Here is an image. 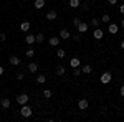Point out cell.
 <instances>
[{"mask_svg":"<svg viewBox=\"0 0 124 122\" xmlns=\"http://www.w3.org/2000/svg\"><path fill=\"white\" fill-rule=\"evenodd\" d=\"M30 28H31V25H30V22H23V23L20 25V30H22V31H28Z\"/></svg>","mask_w":124,"mask_h":122,"instance_id":"obj_17","label":"cell"},{"mask_svg":"<svg viewBox=\"0 0 124 122\" xmlns=\"http://www.w3.org/2000/svg\"><path fill=\"white\" fill-rule=\"evenodd\" d=\"M79 36H81V33L78 31V33H75V35H71V38L75 40V41H79Z\"/></svg>","mask_w":124,"mask_h":122,"instance_id":"obj_29","label":"cell"},{"mask_svg":"<svg viewBox=\"0 0 124 122\" xmlns=\"http://www.w3.org/2000/svg\"><path fill=\"white\" fill-rule=\"evenodd\" d=\"M121 48H123V50H124V40H123V41H121Z\"/></svg>","mask_w":124,"mask_h":122,"instance_id":"obj_37","label":"cell"},{"mask_svg":"<svg viewBox=\"0 0 124 122\" xmlns=\"http://www.w3.org/2000/svg\"><path fill=\"white\" fill-rule=\"evenodd\" d=\"M33 56H35V51H33L31 48H28V50H27V58H33Z\"/></svg>","mask_w":124,"mask_h":122,"instance_id":"obj_27","label":"cell"},{"mask_svg":"<svg viewBox=\"0 0 124 122\" xmlns=\"http://www.w3.org/2000/svg\"><path fill=\"white\" fill-rule=\"evenodd\" d=\"M119 13H123V15H124V3H123V5H119Z\"/></svg>","mask_w":124,"mask_h":122,"instance_id":"obj_33","label":"cell"},{"mask_svg":"<svg viewBox=\"0 0 124 122\" xmlns=\"http://www.w3.org/2000/svg\"><path fill=\"white\" fill-rule=\"evenodd\" d=\"M27 71L31 73V74H35V73L38 71V65H37V63H30V65L27 66Z\"/></svg>","mask_w":124,"mask_h":122,"instance_id":"obj_8","label":"cell"},{"mask_svg":"<svg viewBox=\"0 0 124 122\" xmlns=\"http://www.w3.org/2000/svg\"><path fill=\"white\" fill-rule=\"evenodd\" d=\"M111 79H113V74H111L109 71H106V73H103V74H101V78H99L101 84H109V83H111Z\"/></svg>","mask_w":124,"mask_h":122,"instance_id":"obj_2","label":"cell"},{"mask_svg":"<svg viewBox=\"0 0 124 122\" xmlns=\"http://www.w3.org/2000/svg\"><path fill=\"white\" fill-rule=\"evenodd\" d=\"M79 22H81V18H79V17H75V18H73V25L78 27V25H79Z\"/></svg>","mask_w":124,"mask_h":122,"instance_id":"obj_30","label":"cell"},{"mask_svg":"<svg viewBox=\"0 0 124 122\" xmlns=\"http://www.w3.org/2000/svg\"><path fill=\"white\" fill-rule=\"evenodd\" d=\"M7 40V35L5 33H0V41H5Z\"/></svg>","mask_w":124,"mask_h":122,"instance_id":"obj_32","label":"cell"},{"mask_svg":"<svg viewBox=\"0 0 124 122\" xmlns=\"http://www.w3.org/2000/svg\"><path fill=\"white\" fill-rule=\"evenodd\" d=\"M119 94H121V96L124 97V86H121V89H119Z\"/></svg>","mask_w":124,"mask_h":122,"instance_id":"obj_35","label":"cell"},{"mask_svg":"<svg viewBox=\"0 0 124 122\" xmlns=\"http://www.w3.org/2000/svg\"><path fill=\"white\" fill-rule=\"evenodd\" d=\"M89 23H91L94 28H98V27H99V18H91V22H89Z\"/></svg>","mask_w":124,"mask_h":122,"instance_id":"obj_24","label":"cell"},{"mask_svg":"<svg viewBox=\"0 0 124 122\" xmlns=\"http://www.w3.org/2000/svg\"><path fill=\"white\" fill-rule=\"evenodd\" d=\"M121 27H123V28H124V18H123V22H121Z\"/></svg>","mask_w":124,"mask_h":122,"instance_id":"obj_38","label":"cell"},{"mask_svg":"<svg viewBox=\"0 0 124 122\" xmlns=\"http://www.w3.org/2000/svg\"><path fill=\"white\" fill-rule=\"evenodd\" d=\"M0 97H2V96H0Z\"/></svg>","mask_w":124,"mask_h":122,"instance_id":"obj_39","label":"cell"},{"mask_svg":"<svg viewBox=\"0 0 124 122\" xmlns=\"http://www.w3.org/2000/svg\"><path fill=\"white\" fill-rule=\"evenodd\" d=\"M70 66L75 69V68H79V58H71L70 59Z\"/></svg>","mask_w":124,"mask_h":122,"instance_id":"obj_14","label":"cell"},{"mask_svg":"<svg viewBox=\"0 0 124 122\" xmlns=\"http://www.w3.org/2000/svg\"><path fill=\"white\" fill-rule=\"evenodd\" d=\"M23 78H25V73H23V71H18V73H17V79H18V81H22Z\"/></svg>","mask_w":124,"mask_h":122,"instance_id":"obj_28","label":"cell"},{"mask_svg":"<svg viewBox=\"0 0 124 122\" xmlns=\"http://www.w3.org/2000/svg\"><path fill=\"white\" fill-rule=\"evenodd\" d=\"M60 38L61 40H68V38H71V33L66 28H63V30H60Z\"/></svg>","mask_w":124,"mask_h":122,"instance_id":"obj_10","label":"cell"},{"mask_svg":"<svg viewBox=\"0 0 124 122\" xmlns=\"http://www.w3.org/2000/svg\"><path fill=\"white\" fill-rule=\"evenodd\" d=\"M65 55H66V51H65V50H61V48L56 51V56L58 58H65Z\"/></svg>","mask_w":124,"mask_h":122,"instance_id":"obj_25","label":"cell"},{"mask_svg":"<svg viewBox=\"0 0 124 122\" xmlns=\"http://www.w3.org/2000/svg\"><path fill=\"white\" fill-rule=\"evenodd\" d=\"M93 71V68H91V65H85L83 68H81V73H85V74H89Z\"/></svg>","mask_w":124,"mask_h":122,"instance_id":"obj_19","label":"cell"},{"mask_svg":"<svg viewBox=\"0 0 124 122\" xmlns=\"http://www.w3.org/2000/svg\"><path fill=\"white\" fill-rule=\"evenodd\" d=\"M76 28H78V31H79V33H86L89 27H88V23H85V22H79V25H78Z\"/></svg>","mask_w":124,"mask_h":122,"instance_id":"obj_9","label":"cell"},{"mask_svg":"<svg viewBox=\"0 0 124 122\" xmlns=\"http://www.w3.org/2000/svg\"><path fill=\"white\" fill-rule=\"evenodd\" d=\"M0 106H2L3 109H8L10 106H12V102H10L8 97H0Z\"/></svg>","mask_w":124,"mask_h":122,"instance_id":"obj_5","label":"cell"},{"mask_svg":"<svg viewBox=\"0 0 124 122\" xmlns=\"http://www.w3.org/2000/svg\"><path fill=\"white\" fill-rule=\"evenodd\" d=\"M56 12L55 10H50V12H46V20H50V22H55L56 20Z\"/></svg>","mask_w":124,"mask_h":122,"instance_id":"obj_11","label":"cell"},{"mask_svg":"<svg viewBox=\"0 0 124 122\" xmlns=\"http://www.w3.org/2000/svg\"><path fill=\"white\" fill-rule=\"evenodd\" d=\"M28 101H30V97H28V94H18V96H17V102L18 104H22V106H23V104H28Z\"/></svg>","mask_w":124,"mask_h":122,"instance_id":"obj_3","label":"cell"},{"mask_svg":"<svg viewBox=\"0 0 124 122\" xmlns=\"http://www.w3.org/2000/svg\"><path fill=\"white\" fill-rule=\"evenodd\" d=\"M117 30H119V27H117L116 23H109V27H108V31H109L111 35H116V33H117Z\"/></svg>","mask_w":124,"mask_h":122,"instance_id":"obj_12","label":"cell"},{"mask_svg":"<svg viewBox=\"0 0 124 122\" xmlns=\"http://www.w3.org/2000/svg\"><path fill=\"white\" fill-rule=\"evenodd\" d=\"M48 43H50L51 46H58V45H60V36H51Z\"/></svg>","mask_w":124,"mask_h":122,"instance_id":"obj_16","label":"cell"},{"mask_svg":"<svg viewBox=\"0 0 124 122\" xmlns=\"http://www.w3.org/2000/svg\"><path fill=\"white\" fill-rule=\"evenodd\" d=\"M45 81H46V76L45 74H38L37 76V83H38V84H45Z\"/></svg>","mask_w":124,"mask_h":122,"instance_id":"obj_21","label":"cell"},{"mask_svg":"<svg viewBox=\"0 0 124 122\" xmlns=\"http://www.w3.org/2000/svg\"><path fill=\"white\" fill-rule=\"evenodd\" d=\"M65 73H66V68H65V66H58L56 68V74L58 76H65Z\"/></svg>","mask_w":124,"mask_h":122,"instance_id":"obj_20","label":"cell"},{"mask_svg":"<svg viewBox=\"0 0 124 122\" xmlns=\"http://www.w3.org/2000/svg\"><path fill=\"white\" fill-rule=\"evenodd\" d=\"M31 114H33V109H31L30 106H27V104H23L22 109H20V115L27 119V117H31Z\"/></svg>","mask_w":124,"mask_h":122,"instance_id":"obj_1","label":"cell"},{"mask_svg":"<svg viewBox=\"0 0 124 122\" xmlns=\"http://www.w3.org/2000/svg\"><path fill=\"white\" fill-rule=\"evenodd\" d=\"M88 106H89V102H88V99H85V97L78 101V107H79L81 111H86V109H88Z\"/></svg>","mask_w":124,"mask_h":122,"instance_id":"obj_4","label":"cell"},{"mask_svg":"<svg viewBox=\"0 0 124 122\" xmlns=\"http://www.w3.org/2000/svg\"><path fill=\"white\" fill-rule=\"evenodd\" d=\"M43 97H45V99H50V97H51V91H50V89H45V91H43Z\"/></svg>","mask_w":124,"mask_h":122,"instance_id":"obj_26","label":"cell"},{"mask_svg":"<svg viewBox=\"0 0 124 122\" xmlns=\"http://www.w3.org/2000/svg\"><path fill=\"white\" fill-rule=\"evenodd\" d=\"M8 63L12 66H18L20 63H22V58H18V56H10L8 58Z\"/></svg>","mask_w":124,"mask_h":122,"instance_id":"obj_7","label":"cell"},{"mask_svg":"<svg viewBox=\"0 0 124 122\" xmlns=\"http://www.w3.org/2000/svg\"><path fill=\"white\" fill-rule=\"evenodd\" d=\"M35 41H37V43H43V41H45V36H43V33H38V35H35Z\"/></svg>","mask_w":124,"mask_h":122,"instance_id":"obj_23","label":"cell"},{"mask_svg":"<svg viewBox=\"0 0 124 122\" xmlns=\"http://www.w3.org/2000/svg\"><path fill=\"white\" fill-rule=\"evenodd\" d=\"M3 73H5V69H3V66H0V76L3 74Z\"/></svg>","mask_w":124,"mask_h":122,"instance_id":"obj_36","label":"cell"},{"mask_svg":"<svg viewBox=\"0 0 124 122\" xmlns=\"http://www.w3.org/2000/svg\"><path fill=\"white\" fill-rule=\"evenodd\" d=\"M99 22H103V23H111V17H109L108 13H104V15L99 18Z\"/></svg>","mask_w":124,"mask_h":122,"instance_id":"obj_22","label":"cell"},{"mask_svg":"<svg viewBox=\"0 0 124 122\" xmlns=\"http://www.w3.org/2000/svg\"><path fill=\"white\" fill-rule=\"evenodd\" d=\"M25 41H27V45H33V43H35V35H31V33H27V36H25Z\"/></svg>","mask_w":124,"mask_h":122,"instance_id":"obj_15","label":"cell"},{"mask_svg":"<svg viewBox=\"0 0 124 122\" xmlns=\"http://www.w3.org/2000/svg\"><path fill=\"white\" fill-rule=\"evenodd\" d=\"M68 3H70V7H71V8H78V7L81 5V0H70Z\"/></svg>","mask_w":124,"mask_h":122,"instance_id":"obj_18","label":"cell"},{"mask_svg":"<svg viewBox=\"0 0 124 122\" xmlns=\"http://www.w3.org/2000/svg\"><path fill=\"white\" fill-rule=\"evenodd\" d=\"M93 36H94L96 40H101V38L104 36V31H103V30L98 27V28H94V31H93Z\"/></svg>","mask_w":124,"mask_h":122,"instance_id":"obj_6","label":"cell"},{"mask_svg":"<svg viewBox=\"0 0 124 122\" xmlns=\"http://www.w3.org/2000/svg\"><path fill=\"white\" fill-rule=\"evenodd\" d=\"M33 7L37 10H41L45 7V0H35V2H33Z\"/></svg>","mask_w":124,"mask_h":122,"instance_id":"obj_13","label":"cell"},{"mask_svg":"<svg viewBox=\"0 0 124 122\" xmlns=\"http://www.w3.org/2000/svg\"><path fill=\"white\" fill-rule=\"evenodd\" d=\"M73 74H75V76L78 78V76L81 74V69H79V68H75V71H73Z\"/></svg>","mask_w":124,"mask_h":122,"instance_id":"obj_31","label":"cell"},{"mask_svg":"<svg viewBox=\"0 0 124 122\" xmlns=\"http://www.w3.org/2000/svg\"><path fill=\"white\" fill-rule=\"evenodd\" d=\"M108 3H109V5H116V3H117V0H108Z\"/></svg>","mask_w":124,"mask_h":122,"instance_id":"obj_34","label":"cell"}]
</instances>
